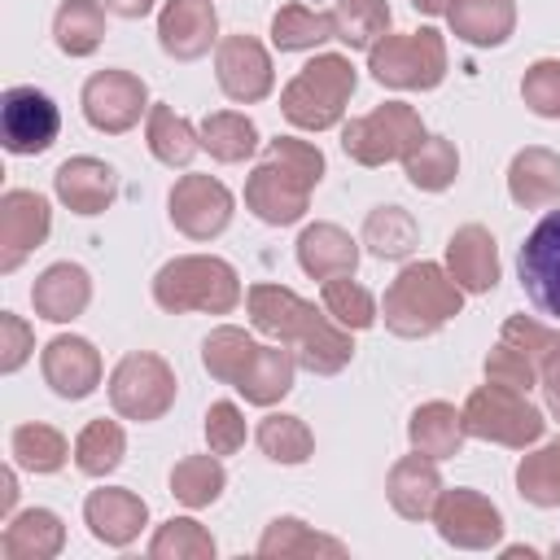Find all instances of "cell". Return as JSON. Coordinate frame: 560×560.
<instances>
[{"label":"cell","mask_w":560,"mask_h":560,"mask_svg":"<svg viewBox=\"0 0 560 560\" xmlns=\"http://www.w3.org/2000/svg\"><path fill=\"white\" fill-rule=\"evenodd\" d=\"M324 179V153L311 140L276 136L262 149V162L245 179V210L267 228H289L306 214L311 188Z\"/></svg>","instance_id":"obj_2"},{"label":"cell","mask_w":560,"mask_h":560,"mask_svg":"<svg viewBox=\"0 0 560 560\" xmlns=\"http://www.w3.org/2000/svg\"><path fill=\"white\" fill-rule=\"evenodd\" d=\"M88 302H92V276H88V267H79V262H52V267H44V271L35 276V284H31V306H35V315L48 319V324H70V319H79V315L88 311Z\"/></svg>","instance_id":"obj_23"},{"label":"cell","mask_w":560,"mask_h":560,"mask_svg":"<svg viewBox=\"0 0 560 560\" xmlns=\"http://www.w3.org/2000/svg\"><path fill=\"white\" fill-rule=\"evenodd\" d=\"M66 547V525L52 508H26L4 521L0 551L9 560H52Z\"/></svg>","instance_id":"obj_26"},{"label":"cell","mask_w":560,"mask_h":560,"mask_svg":"<svg viewBox=\"0 0 560 560\" xmlns=\"http://www.w3.org/2000/svg\"><path fill=\"white\" fill-rule=\"evenodd\" d=\"M451 35L472 48H499L516 31V0H451Z\"/></svg>","instance_id":"obj_27"},{"label":"cell","mask_w":560,"mask_h":560,"mask_svg":"<svg viewBox=\"0 0 560 560\" xmlns=\"http://www.w3.org/2000/svg\"><path fill=\"white\" fill-rule=\"evenodd\" d=\"M293 372H298V359L289 346H258V354L249 359L245 376L232 389L254 407H271L293 389Z\"/></svg>","instance_id":"obj_29"},{"label":"cell","mask_w":560,"mask_h":560,"mask_svg":"<svg viewBox=\"0 0 560 560\" xmlns=\"http://www.w3.org/2000/svg\"><path fill=\"white\" fill-rule=\"evenodd\" d=\"M201 149L214 158V162H245L254 149H258V127L254 118L236 114V109H214L201 118Z\"/></svg>","instance_id":"obj_34"},{"label":"cell","mask_w":560,"mask_h":560,"mask_svg":"<svg viewBox=\"0 0 560 560\" xmlns=\"http://www.w3.org/2000/svg\"><path fill=\"white\" fill-rule=\"evenodd\" d=\"M508 192L521 210H547L560 206V153L529 144L508 166Z\"/></svg>","instance_id":"obj_25"},{"label":"cell","mask_w":560,"mask_h":560,"mask_svg":"<svg viewBox=\"0 0 560 560\" xmlns=\"http://www.w3.org/2000/svg\"><path fill=\"white\" fill-rule=\"evenodd\" d=\"M433 525H438V538L459 551H490L503 538V512L481 490H468V486L442 490L433 508Z\"/></svg>","instance_id":"obj_11"},{"label":"cell","mask_w":560,"mask_h":560,"mask_svg":"<svg viewBox=\"0 0 560 560\" xmlns=\"http://www.w3.org/2000/svg\"><path fill=\"white\" fill-rule=\"evenodd\" d=\"M83 118L105 131V136H122L140 122V114H149V88L140 74L131 70H96L83 92H79Z\"/></svg>","instance_id":"obj_12"},{"label":"cell","mask_w":560,"mask_h":560,"mask_svg":"<svg viewBox=\"0 0 560 560\" xmlns=\"http://www.w3.org/2000/svg\"><path fill=\"white\" fill-rule=\"evenodd\" d=\"M149 556L153 560H214V538L201 521L192 516H171L153 529L149 538Z\"/></svg>","instance_id":"obj_44"},{"label":"cell","mask_w":560,"mask_h":560,"mask_svg":"<svg viewBox=\"0 0 560 560\" xmlns=\"http://www.w3.org/2000/svg\"><path fill=\"white\" fill-rule=\"evenodd\" d=\"M420 241V228L416 219L402 210V206H372L368 219H363V245L376 254V258H407Z\"/></svg>","instance_id":"obj_42"},{"label":"cell","mask_w":560,"mask_h":560,"mask_svg":"<svg viewBox=\"0 0 560 560\" xmlns=\"http://www.w3.org/2000/svg\"><path fill=\"white\" fill-rule=\"evenodd\" d=\"M149 521V503L127 486H101L83 499V525L105 547H131Z\"/></svg>","instance_id":"obj_20"},{"label":"cell","mask_w":560,"mask_h":560,"mask_svg":"<svg viewBox=\"0 0 560 560\" xmlns=\"http://www.w3.org/2000/svg\"><path fill=\"white\" fill-rule=\"evenodd\" d=\"M464 438H468L464 411H455V407L442 402V398L420 402V407L411 411V420H407V442H411V451H420V455H429V459H451V455H459V451H464Z\"/></svg>","instance_id":"obj_28"},{"label":"cell","mask_w":560,"mask_h":560,"mask_svg":"<svg viewBox=\"0 0 560 560\" xmlns=\"http://www.w3.org/2000/svg\"><path fill=\"white\" fill-rule=\"evenodd\" d=\"M214 79H219V88H223L228 101L258 105L276 88L271 52L254 35H223L219 48H214Z\"/></svg>","instance_id":"obj_15"},{"label":"cell","mask_w":560,"mask_h":560,"mask_svg":"<svg viewBox=\"0 0 560 560\" xmlns=\"http://www.w3.org/2000/svg\"><path fill=\"white\" fill-rule=\"evenodd\" d=\"M223 486H228V472H223V464H219L214 451H206V455H184V459L171 468V494H175L184 508H192V512L210 508V503L223 494Z\"/></svg>","instance_id":"obj_37"},{"label":"cell","mask_w":560,"mask_h":560,"mask_svg":"<svg viewBox=\"0 0 560 560\" xmlns=\"http://www.w3.org/2000/svg\"><path fill=\"white\" fill-rule=\"evenodd\" d=\"M122 455H127V433H122L118 420H105V416L88 420L79 429V438H74V468L88 472V477L114 472L122 464Z\"/></svg>","instance_id":"obj_40"},{"label":"cell","mask_w":560,"mask_h":560,"mask_svg":"<svg viewBox=\"0 0 560 560\" xmlns=\"http://www.w3.org/2000/svg\"><path fill=\"white\" fill-rule=\"evenodd\" d=\"M114 18H127V22H136V18H144V13H153V0H101Z\"/></svg>","instance_id":"obj_52"},{"label":"cell","mask_w":560,"mask_h":560,"mask_svg":"<svg viewBox=\"0 0 560 560\" xmlns=\"http://www.w3.org/2000/svg\"><path fill=\"white\" fill-rule=\"evenodd\" d=\"M551 556H556V560H560V542H556V547H551Z\"/></svg>","instance_id":"obj_55"},{"label":"cell","mask_w":560,"mask_h":560,"mask_svg":"<svg viewBox=\"0 0 560 560\" xmlns=\"http://www.w3.org/2000/svg\"><path fill=\"white\" fill-rule=\"evenodd\" d=\"M245 306H249V324L271 341L289 346L298 368L315 376H337L354 359L350 328H341L328 311H315V302L298 298L284 284H249Z\"/></svg>","instance_id":"obj_1"},{"label":"cell","mask_w":560,"mask_h":560,"mask_svg":"<svg viewBox=\"0 0 560 560\" xmlns=\"http://www.w3.org/2000/svg\"><path fill=\"white\" fill-rule=\"evenodd\" d=\"M324 39H337L328 9H311V4H298V0L276 9V18H271V44L280 52H306V48H319Z\"/></svg>","instance_id":"obj_36"},{"label":"cell","mask_w":560,"mask_h":560,"mask_svg":"<svg viewBox=\"0 0 560 560\" xmlns=\"http://www.w3.org/2000/svg\"><path fill=\"white\" fill-rule=\"evenodd\" d=\"M516 494L534 508H560V438L521 455L516 464Z\"/></svg>","instance_id":"obj_43"},{"label":"cell","mask_w":560,"mask_h":560,"mask_svg":"<svg viewBox=\"0 0 560 560\" xmlns=\"http://www.w3.org/2000/svg\"><path fill=\"white\" fill-rule=\"evenodd\" d=\"M538 385H542V398H547V411L560 420V350L542 363V372H538Z\"/></svg>","instance_id":"obj_51"},{"label":"cell","mask_w":560,"mask_h":560,"mask_svg":"<svg viewBox=\"0 0 560 560\" xmlns=\"http://www.w3.org/2000/svg\"><path fill=\"white\" fill-rule=\"evenodd\" d=\"M328 18H332V35L346 48H372L376 39L389 35V22H394L385 0H332Z\"/></svg>","instance_id":"obj_35"},{"label":"cell","mask_w":560,"mask_h":560,"mask_svg":"<svg viewBox=\"0 0 560 560\" xmlns=\"http://www.w3.org/2000/svg\"><path fill=\"white\" fill-rule=\"evenodd\" d=\"M153 302L166 315H228L241 302V276L228 258L214 254H179L158 267L153 276Z\"/></svg>","instance_id":"obj_4"},{"label":"cell","mask_w":560,"mask_h":560,"mask_svg":"<svg viewBox=\"0 0 560 560\" xmlns=\"http://www.w3.org/2000/svg\"><path fill=\"white\" fill-rule=\"evenodd\" d=\"M424 136L429 131L411 105L385 101V105H376V109H368L341 127V149L359 166H385V162H402Z\"/></svg>","instance_id":"obj_8"},{"label":"cell","mask_w":560,"mask_h":560,"mask_svg":"<svg viewBox=\"0 0 560 560\" xmlns=\"http://www.w3.org/2000/svg\"><path fill=\"white\" fill-rule=\"evenodd\" d=\"M402 171H407L411 188H420V192H442V188H451L455 175H459V153H455V144H451L446 136H424V140L402 158Z\"/></svg>","instance_id":"obj_41"},{"label":"cell","mask_w":560,"mask_h":560,"mask_svg":"<svg viewBox=\"0 0 560 560\" xmlns=\"http://www.w3.org/2000/svg\"><path fill=\"white\" fill-rule=\"evenodd\" d=\"M175 402V372L162 354L153 350H131L114 363L109 372V407L122 416V420H136V424H153L171 411Z\"/></svg>","instance_id":"obj_9"},{"label":"cell","mask_w":560,"mask_h":560,"mask_svg":"<svg viewBox=\"0 0 560 560\" xmlns=\"http://www.w3.org/2000/svg\"><path fill=\"white\" fill-rule=\"evenodd\" d=\"M521 101L538 114V118H560V61L542 57L525 70L521 79Z\"/></svg>","instance_id":"obj_48"},{"label":"cell","mask_w":560,"mask_h":560,"mask_svg":"<svg viewBox=\"0 0 560 560\" xmlns=\"http://www.w3.org/2000/svg\"><path fill=\"white\" fill-rule=\"evenodd\" d=\"M254 442H258V451L271 459V464H306L311 455H315V433L306 429V420L302 416H289V411H271V416H262L258 420V429H254Z\"/></svg>","instance_id":"obj_33"},{"label":"cell","mask_w":560,"mask_h":560,"mask_svg":"<svg viewBox=\"0 0 560 560\" xmlns=\"http://www.w3.org/2000/svg\"><path fill=\"white\" fill-rule=\"evenodd\" d=\"M35 350L31 324L13 311H0V372H18Z\"/></svg>","instance_id":"obj_50"},{"label":"cell","mask_w":560,"mask_h":560,"mask_svg":"<svg viewBox=\"0 0 560 560\" xmlns=\"http://www.w3.org/2000/svg\"><path fill=\"white\" fill-rule=\"evenodd\" d=\"M481 368H486V381L508 385V389H516V394H529V389L538 385V363H534L525 350L508 346V341H499V346L486 354Z\"/></svg>","instance_id":"obj_46"},{"label":"cell","mask_w":560,"mask_h":560,"mask_svg":"<svg viewBox=\"0 0 560 560\" xmlns=\"http://www.w3.org/2000/svg\"><path fill=\"white\" fill-rule=\"evenodd\" d=\"M459 411H464L468 438L499 442V446H512V451L534 446V442L542 438V429H547L542 411H538L525 394H516V389H508V385H494V381L477 385V389L464 398Z\"/></svg>","instance_id":"obj_7"},{"label":"cell","mask_w":560,"mask_h":560,"mask_svg":"<svg viewBox=\"0 0 560 560\" xmlns=\"http://www.w3.org/2000/svg\"><path fill=\"white\" fill-rule=\"evenodd\" d=\"M499 341L525 350V354L538 363V372H542V363L560 350V328H547V324H538V319H529V315H508Z\"/></svg>","instance_id":"obj_47"},{"label":"cell","mask_w":560,"mask_h":560,"mask_svg":"<svg viewBox=\"0 0 560 560\" xmlns=\"http://www.w3.org/2000/svg\"><path fill=\"white\" fill-rule=\"evenodd\" d=\"M52 232V210L31 188H9L0 197V271H18Z\"/></svg>","instance_id":"obj_16"},{"label":"cell","mask_w":560,"mask_h":560,"mask_svg":"<svg viewBox=\"0 0 560 560\" xmlns=\"http://www.w3.org/2000/svg\"><path fill=\"white\" fill-rule=\"evenodd\" d=\"M9 455H13L18 468L44 477V472H61V468H66L70 442L61 438V429H52V424H44V420H26V424H18V429L9 433Z\"/></svg>","instance_id":"obj_32"},{"label":"cell","mask_w":560,"mask_h":560,"mask_svg":"<svg viewBox=\"0 0 560 560\" xmlns=\"http://www.w3.org/2000/svg\"><path fill=\"white\" fill-rule=\"evenodd\" d=\"M315 551H324V556H346V542L341 538H328V534H315L306 521H298V516H276L267 529H262V538H258V556H267V560H284V556H315Z\"/></svg>","instance_id":"obj_38"},{"label":"cell","mask_w":560,"mask_h":560,"mask_svg":"<svg viewBox=\"0 0 560 560\" xmlns=\"http://www.w3.org/2000/svg\"><path fill=\"white\" fill-rule=\"evenodd\" d=\"M442 472H438V459L411 451L402 459H394L389 477H385V494H389V508L402 516V521H429L438 499H442Z\"/></svg>","instance_id":"obj_21"},{"label":"cell","mask_w":560,"mask_h":560,"mask_svg":"<svg viewBox=\"0 0 560 560\" xmlns=\"http://www.w3.org/2000/svg\"><path fill=\"white\" fill-rule=\"evenodd\" d=\"M57 131H61V109L52 105L48 92L18 83L0 96V140L13 158H35L52 149Z\"/></svg>","instance_id":"obj_10"},{"label":"cell","mask_w":560,"mask_h":560,"mask_svg":"<svg viewBox=\"0 0 560 560\" xmlns=\"http://www.w3.org/2000/svg\"><path fill=\"white\" fill-rule=\"evenodd\" d=\"M516 271H521V289L534 302V311L560 319V210L534 223V232L525 236L516 254Z\"/></svg>","instance_id":"obj_14"},{"label":"cell","mask_w":560,"mask_h":560,"mask_svg":"<svg viewBox=\"0 0 560 560\" xmlns=\"http://www.w3.org/2000/svg\"><path fill=\"white\" fill-rule=\"evenodd\" d=\"M446 271L464 293H490L499 284V245L490 228L464 223L446 241Z\"/></svg>","instance_id":"obj_22"},{"label":"cell","mask_w":560,"mask_h":560,"mask_svg":"<svg viewBox=\"0 0 560 560\" xmlns=\"http://www.w3.org/2000/svg\"><path fill=\"white\" fill-rule=\"evenodd\" d=\"M464 311V289L451 280V271L442 262H407L389 289H385V302H381V315H385V328L394 337H407V341H420V337H433L438 328H446L455 315Z\"/></svg>","instance_id":"obj_3"},{"label":"cell","mask_w":560,"mask_h":560,"mask_svg":"<svg viewBox=\"0 0 560 560\" xmlns=\"http://www.w3.org/2000/svg\"><path fill=\"white\" fill-rule=\"evenodd\" d=\"M411 9H416V13H424V18H438V13H446V9H451V0H411Z\"/></svg>","instance_id":"obj_54"},{"label":"cell","mask_w":560,"mask_h":560,"mask_svg":"<svg viewBox=\"0 0 560 560\" xmlns=\"http://www.w3.org/2000/svg\"><path fill=\"white\" fill-rule=\"evenodd\" d=\"M254 354H258V341L245 328H232V324L210 328V337L201 341V363L219 385H236Z\"/></svg>","instance_id":"obj_39"},{"label":"cell","mask_w":560,"mask_h":560,"mask_svg":"<svg viewBox=\"0 0 560 560\" xmlns=\"http://www.w3.org/2000/svg\"><path fill=\"white\" fill-rule=\"evenodd\" d=\"M354 66L341 52H315L280 92V114L302 131H328L346 118V105L354 96Z\"/></svg>","instance_id":"obj_5"},{"label":"cell","mask_w":560,"mask_h":560,"mask_svg":"<svg viewBox=\"0 0 560 560\" xmlns=\"http://www.w3.org/2000/svg\"><path fill=\"white\" fill-rule=\"evenodd\" d=\"M144 140H149V153L162 166H188L197 158V149H201V131L184 114H175L171 105H149Z\"/></svg>","instance_id":"obj_30"},{"label":"cell","mask_w":560,"mask_h":560,"mask_svg":"<svg viewBox=\"0 0 560 560\" xmlns=\"http://www.w3.org/2000/svg\"><path fill=\"white\" fill-rule=\"evenodd\" d=\"M4 490H0V516L9 521L13 516V503H18V472L13 468H4V481H0Z\"/></svg>","instance_id":"obj_53"},{"label":"cell","mask_w":560,"mask_h":560,"mask_svg":"<svg viewBox=\"0 0 560 560\" xmlns=\"http://www.w3.org/2000/svg\"><path fill=\"white\" fill-rule=\"evenodd\" d=\"M52 192H57V201H61L70 214L92 219V214H105V210L114 206V197H118V175H114L109 162L79 153V158H66V162L52 171Z\"/></svg>","instance_id":"obj_19"},{"label":"cell","mask_w":560,"mask_h":560,"mask_svg":"<svg viewBox=\"0 0 560 560\" xmlns=\"http://www.w3.org/2000/svg\"><path fill=\"white\" fill-rule=\"evenodd\" d=\"M105 4L101 0H61L52 13V39L66 57H92L105 39Z\"/></svg>","instance_id":"obj_31"},{"label":"cell","mask_w":560,"mask_h":560,"mask_svg":"<svg viewBox=\"0 0 560 560\" xmlns=\"http://www.w3.org/2000/svg\"><path fill=\"white\" fill-rule=\"evenodd\" d=\"M206 442H210L214 455H236L245 446V416H241L236 402L219 398V402L206 407Z\"/></svg>","instance_id":"obj_49"},{"label":"cell","mask_w":560,"mask_h":560,"mask_svg":"<svg viewBox=\"0 0 560 560\" xmlns=\"http://www.w3.org/2000/svg\"><path fill=\"white\" fill-rule=\"evenodd\" d=\"M158 44L175 61H197L210 48H219L214 0H166L158 13Z\"/></svg>","instance_id":"obj_18"},{"label":"cell","mask_w":560,"mask_h":560,"mask_svg":"<svg viewBox=\"0 0 560 560\" xmlns=\"http://www.w3.org/2000/svg\"><path fill=\"white\" fill-rule=\"evenodd\" d=\"M324 311L341 324V328H350V332H363V328H372L376 324V298L359 284V280H350V276H332V280H324Z\"/></svg>","instance_id":"obj_45"},{"label":"cell","mask_w":560,"mask_h":560,"mask_svg":"<svg viewBox=\"0 0 560 560\" xmlns=\"http://www.w3.org/2000/svg\"><path fill=\"white\" fill-rule=\"evenodd\" d=\"M298 267L311 280L354 276V267H359V241L346 228H337V223H311L298 236Z\"/></svg>","instance_id":"obj_24"},{"label":"cell","mask_w":560,"mask_h":560,"mask_svg":"<svg viewBox=\"0 0 560 560\" xmlns=\"http://www.w3.org/2000/svg\"><path fill=\"white\" fill-rule=\"evenodd\" d=\"M232 192L228 184H219L214 175H179L171 184V197H166V214L175 223V232H184L188 241H214L228 223H232Z\"/></svg>","instance_id":"obj_13"},{"label":"cell","mask_w":560,"mask_h":560,"mask_svg":"<svg viewBox=\"0 0 560 560\" xmlns=\"http://www.w3.org/2000/svg\"><path fill=\"white\" fill-rule=\"evenodd\" d=\"M368 70L381 88L398 92H433L446 79V39L433 26L385 35L368 48Z\"/></svg>","instance_id":"obj_6"},{"label":"cell","mask_w":560,"mask_h":560,"mask_svg":"<svg viewBox=\"0 0 560 560\" xmlns=\"http://www.w3.org/2000/svg\"><path fill=\"white\" fill-rule=\"evenodd\" d=\"M39 372H44V385L57 394V398H88L96 385H101V350L88 341V337H74V332H61L44 346L39 354Z\"/></svg>","instance_id":"obj_17"}]
</instances>
